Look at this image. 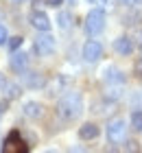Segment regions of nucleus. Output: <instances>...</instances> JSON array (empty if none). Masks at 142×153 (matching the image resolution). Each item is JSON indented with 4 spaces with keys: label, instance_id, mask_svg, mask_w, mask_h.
I'll list each match as a JSON object with an SVG mask.
<instances>
[{
    "label": "nucleus",
    "instance_id": "nucleus-1",
    "mask_svg": "<svg viewBox=\"0 0 142 153\" xmlns=\"http://www.w3.org/2000/svg\"><path fill=\"white\" fill-rule=\"evenodd\" d=\"M83 112V96L79 92H66L57 103V114L63 120H74Z\"/></svg>",
    "mask_w": 142,
    "mask_h": 153
},
{
    "label": "nucleus",
    "instance_id": "nucleus-2",
    "mask_svg": "<svg viewBox=\"0 0 142 153\" xmlns=\"http://www.w3.org/2000/svg\"><path fill=\"white\" fill-rule=\"evenodd\" d=\"M105 22H107V13H105L103 7H94L88 16H85V22H83V29L88 35H101L103 29H105Z\"/></svg>",
    "mask_w": 142,
    "mask_h": 153
},
{
    "label": "nucleus",
    "instance_id": "nucleus-3",
    "mask_svg": "<svg viewBox=\"0 0 142 153\" xmlns=\"http://www.w3.org/2000/svg\"><path fill=\"white\" fill-rule=\"evenodd\" d=\"M55 46H57V42H55V37L51 35V33L48 31H39V35L35 37V51H37L42 57H46V55L55 53Z\"/></svg>",
    "mask_w": 142,
    "mask_h": 153
},
{
    "label": "nucleus",
    "instance_id": "nucleus-4",
    "mask_svg": "<svg viewBox=\"0 0 142 153\" xmlns=\"http://www.w3.org/2000/svg\"><path fill=\"white\" fill-rule=\"evenodd\" d=\"M125 134H127V123L123 118H114V120L107 125V140L109 142H120L125 140Z\"/></svg>",
    "mask_w": 142,
    "mask_h": 153
},
{
    "label": "nucleus",
    "instance_id": "nucleus-5",
    "mask_svg": "<svg viewBox=\"0 0 142 153\" xmlns=\"http://www.w3.org/2000/svg\"><path fill=\"white\" fill-rule=\"evenodd\" d=\"M26 142L20 138V131H11L9 136H7V140L2 144V151L4 153H20V151H26Z\"/></svg>",
    "mask_w": 142,
    "mask_h": 153
},
{
    "label": "nucleus",
    "instance_id": "nucleus-6",
    "mask_svg": "<svg viewBox=\"0 0 142 153\" xmlns=\"http://www.w3.org/2000/svg\"><path fill=\"white\" fill-rule=\"evenodd\" d=\"M101 57H103V46L98 44L96 39L85 42V46H83V59L88 61V64H94V61H98Z\"/></svg>",
    "mask_w": 142,
    "mask_h": 153
},
{
    "label": "nucleus",
    "instance_id": "nucleus-7",
    "mask_svg": "<svg viewBox=\"0 0 142 153\" xmlns=\"http://www.w3.org/2000/svg\"><path fill=\"white\" fill-rule=\"evenodd\" d=\"M28 22H31V26H33V29H37V31H51V18H48L44 11H39V9L31 11Z\"/></svg>",
    "mask_w": 142,
    "mask_h": 153
},
{
    "label": "nucleus",
    "instance_id": "nucleus-8",
    "mask_svg": "<svg viewBox=\"0 0 142 153\" xmlns=\"http://www.w3.org/2000/svg\"><path fill=\"white\" fill-rule=\"evenodd\" d=\"M133 39L131 37H127V35H120L114 39V51H116L118 55H131L133 53Z\"/></svg>",
    "mask_w": 142,
    "mask_h": 153
},
{
    "label": "nucleus",
    "instance_id": "nucleus-9",
    "mask_svg": "<svg viewBox=\"0 0 142 153\" xmlns=\"http://www.w3.org/2000/svg\"><path fill=\"white\" fill-rule=\"evenodd\" d=\"M9 64H11L13 70L24 72V70H26V66H28V55H26V53H20V51H13L11 59H9Z\"/></svg>",
    "mask_w": 142,
    "mask_h": 153
},
{
    "label": "nucleus",
    "instance_id": "nucleus-10",
    "mask_svg": "<svg viewBox=\"0 0 142 153\" xmlns=\"http://www.w3.org/2000/svg\"><path fill=\"white\" fill-rule=\"evenodd\" d=\"M22 114L26 116V118H39L42 114H44V107H42V103H37V101H26L24 105H22Z\"/></svg>",
    "mask_w": 142,
    "mask_h": 153
},
{
    "label": "nucleus",
    "instance_id": "nucleus-11",
    "mask_svg": "<svg viewBox=\"0 0 142 153\" xmlns=\"http://www.w3.org/2000/svg\"><path fill=\"white\" fill-rule=\"evenodd\" d=\"M98 134H101V129H98V125H94V123H85L83 127H79V138L81 140H94V138H98Z\"/></svg>",
    "mask_w": 142,
    "mask_h": 153
},
{
    "label": "nucleus",
    "instance_id": "nucleus-12",
    "mask_svg": "<svg viewBox=\"0 0 142 153\" xmlns=\"http://www.w3.org/2000/svg\"><path fill=\"white\" fill-rule=\"evenodd\" d=\"M103 79H105V83H112V85H116V83H125V74H123V70H118V68L109 66L107 70H105Z\"/></svg>",
    "mask_w": 142,
    "mask_h": 153
},
{
    "label": "nucleus",
    "instance_id": "nucleus-13",
    "mask_svg": "<svg viewBox=\"0 0 142 153\" xmlns=\"http://www.w3.org/2000/svg\"><path fill=\"white\" fill-rule=\"evenodd\" d=\"M4 99L7 101H13V99H20V94H22V88L18 85V83H4Z\"/></svg>",
    "mask_w": 142,
    "mask_h": 153
},
{
    "label": "nucleus",
    "instance_id": "nucleus-14",
    "mask_svg": "<svg viewBox=\"0 0 142 153\" xmlns=\"http://www.w3.org/2000/svg\"><path fill=\"white\" fill-rule=\"evenodd\" d=\"M42 83H44L42 74H37V72H24V85L26 88H42Z\"/></svg>",
    "mask_w": 142,
    "mask_h": 153
},
{
    "label": "nucleus",
    "instance_id": "nucleus-15",
    "mask_svg": "<svg viewBox=\"0 0 142 153\" xmlns=\"http://www.w3.org/2000/svg\"><path fill=\"white\" fill-rule=\"evenodd\" d=\"M57 24H59V29H70V24H72V13L70 11H59V16H57Z\"/></svg>",
    "mask_w": 142,
    "mask_h": 153
},
{
    "label": "nucleus",
    "instance_id": "nucleus-16",
    "mask_svg": "<svg viewBox=\"0 0 142 153\" xmlns=\"http://www.w3.org/2000/svg\"><path fill=\"white\" fill-rule=\"evenodd\" d=\"M131 127L136 131H142V112H140V109L131 112Z\"/></svg>",
    "mask_w": 142,
    "mask_h": 153
},
{
    "label": "nucleus",
    "instance_id": "nucleus-17",
    "mask_svg": "<svg viewBox=\"0 0 142 153\" xmlns=\"http://www.w3.org/2000/svg\"><path fill=\"white\" fill-rule=\"evenodd\" d=\"M22 42H24L22 37H11V39H9V51H11V53L18 51V48L22 46Z\"/></svg>",
    "mask_w": 142,
    "mask_h": 153
},
{
    "label": "nucleus",
    "instance_id": "nucleus-18",
    "mask_svg": "<svg viewBox=\"0 0 142 153\" xmlns=\"http://www.w3.org/2000/svg\"><path fill=\"white\" fill-rule=\"evenodd\" d=\"M133 74H136L138 79H142V57H138L136 64H133Z\"/></svg>",
    "mask_w": 142,
    "mask_h": 153
},
{
    "label": "nucleus",
    "instance_id": "nucleus-19",
    "mask_svg": "<svg viewBox=\"0 0 142 153\" xmlns=\"http://www.w3.org/2000/svg\"><path fill=\"white\" fill-rule=\"evenodd\" d=\"M7 39H9L7 37V29H4V24H0V46L7 44Z\"/></svg>",
    "mask_w": 142,
    "mask_h": 153
},
{
    "label": "nucleus",
    "instance_id": "nucleus-20",
    "mask_svg": "<svg viewBox=\"0 0 142 153\" xmlns=\"http://www.w3.org/2000/svg\"><path fill=\"white\" fill-rule=\"evenodd\" d=\"M44 2H46L48 7H53V9H59V7L63 4V0H44Z\"/></svg>",
    "mask_w": 142,
    "mask_h": 153
},
{
    "label": "nucleus",
    "instance_id": "nucleus-21",
    "mask_svg": "<svg viewBox=\"0 0 142 153\" xmlns=\"http://www.w3.org/2000/svg\"><path fill=\"white\" fill-rule=\"evenodd\" d=\"M88 4H96V7H105V4H109V0H85Z\"/></svg>",
    "mask_w": 142,
    "mask_h": 153
},
{
    "label": "nucleus",
    "instance_id": "nucleus-22",
    "mask_svg": "<svg viewBox=\"0 0 142 153\" xmlns=\"http://www.w3.org/2000/svg\"><path fill=\"white\" fill-rule=\"evenodd\" d=\"M133 44H136L140 51H142V31H138V33H136V37H133Z\"/></svg>",
    "mask_w": 142,
    "mask_h": 153
},
{
    "label": "nucleus",
    "instance_id": "nucleus-23",
    "mask_svg": "<svg viewBox=\"0 0 142 153\" xmlns=\"http://www.w3.org/2000/svg\"><path fill=\"white\" fill-rule=\"evenodd\" d=\"M120 4H136V0H118Z\"/></svg>",
    "mask_w": 142,
    "mask_h": 153
},
{
    "label": "nucleus",
    "instance_id": "nucleus-24",
    "mask_svg": "<svg viewBox=\"0 0 142 153\" xmlns=\"http://www.w3.org/2000/svg\"><path fill=\"white\" fill-rule=\"evenodd\" d=\"M4 85V76H2V72H0V88Z\"/></svg>",
    "mask_w": 142,
    "mask_h": 153
},
{
    "label": "nucleus",
    "instance_id": "nucleus-25",
    "mask_svg": "<svg viewBox=\"0 0 142 153\" xmlns=\"http://www.w3.org/2000/svg\"><path fill=\"white\" fill-rule=\"evenodd\" d=\"M136 4H142V0H136Z\"/></svg>",
    "mask_w": 142,
    "mask_h": 153
}]
</instances>
